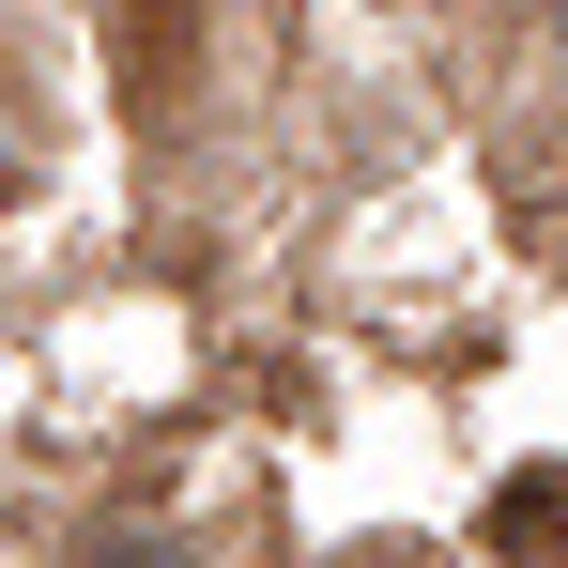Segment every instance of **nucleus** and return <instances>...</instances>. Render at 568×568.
I'll return each instance as SVG.
<instances>
[{
  "label": "nucleus",
  "mask_w": 568,
  "mask_h": 568,
  "mask_svg": "<svg viewBox=\"0 0 568 568\" xmlns=\"http://www.w3.org/2000/svg\"><path fill=\"white\" fill-rule=\"evenodd\" d=\"M108 62H123V93H139V108H170V93L200 78V16H185V0H123Z\"/></svg>",
  "instance_id": "nucleus-1"
},
{
  "label": "nucleus",
  "mask_w": 568,
  "mask_h": 568,
  "mask_svg": "<svg viewBox=\"0 0 568 568\" xmlns=\"http://www.w3.org/2000/svg\"><path fill=\"white\" fill-rule=\"evenodd\" d=\"M338 568H430V554H399V538H384V554H338Z\"/></svg>",
  "instance_id": "nucleus-3"
},
{
  "label": "nucleus",
  "mask_w": 568,
  "mask_h": 568,
  "mask_svg": "<svg viewBox=\"0 0 568 568\" xmlns=\"http://www.w3.org/2000/svg\"><path fill=\"white\" fill-rule=\"evenodd\" d=\"M491 554L507 568H568V476H507L491 491Z\"/></svg>",
  "instance_id": "nucleus-2"
}]
</instances>
